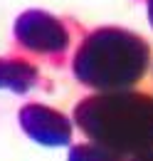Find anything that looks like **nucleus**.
<instances>
[{"label":"nucleus","mask_w":153,"mask_h":161,"mask_svg":"<svg viewBox=\"0 0 153 161\" xmlns=\"http://www.w3.org/2000/svg\"><path fill=\"white\" fill-rule=\"evenodd\" d=\"M72 121L87 141L124 159L153 151V94L148 92L89 94L74 104Z\"/></svg>","instance_id":"1"},{"label":"nucleus","mask_w":153,"mask_h":161,"mask_svg":"<svg viewBox=\"0 0 153 161\" xmlns=\"http://www.w3.org/2000/svg\"><path fill=\"white\" fill-rule=\"evenodd\" d=\"M146 15H148V22L153 27V0H146Z\"/></svg>","instance_id":"7"},{"label":"nucleus","mask_w":153,"mask_h":161,"mask_svg":"<svg viewBox=\"0 0 153 161\" xmlns=\"http://www.w3.org/2000/svg\"><path fill=\"white\" fill-rule=\"evenodd\" d=\"M151 67V45L138 32L119 25L89 30L72 55V75L82 87L101 92H129Z\"/></svg>","instance_id":"2"},{"label":"nucleus","mask_w":153,"mask_h":161,"mask_svg":"<svg viewBox=\"0 0 153 161\" xmlns=\"http://www.w3.org/2000/svg\"><path fill=\"white\" fill-rule=\"evenodd\" d=\"M129 161H153V151H148V154H141V156H134V159Z\"/></svg>","instance_id":"8"},{"label":"nucleus","mask_w":153,"mask_h":161,"mask_svg":"<svg viewBox=\"0 0 153 161\" xmlns=\"http://www.w3.org/2000/svg\"><path fill=\"white\" fill-rule=\"evenodd\" d=\"M18 124L35 144L47 149L72 146L74 139V121L64 112L42 102H27L18 112Z\"/></svg>","instance_id":"4"},{"label":"nucleus","mask_w":153,"mask_h":161,"mask_svg":"<svg viewBox=\"0 0 153 161\" xmlns=\"http://www.w3.org/2000/svg\"><path fill=\"white\" fill-rule=\"evenodd\" d=\"M67 161H126V159L109 151V149H104V146H99V144L84 141V144H72L69 146Z\"/></svg>","instance_id":"6"},{"label":"nucleus","mask_w":153,"mask_h":161,"mask_svg":"<svg viewBox=\"0 0 153 161\" xmlns=\"http://www.w3.org/2000/svg\"><path fill=\"white\" fill-rule=\"evenodd\" d=\"M40 84V69L22 55L0 57V92L27 94Z\"/></svg>","instance_id":"5"},{"label":"nucleus","mask_w":153,"mask_h":161,"mask_svg":"<svg viewBox=\"0 0 153 161\" xmlns=\"http://www.w3.org/2000/svg\"><path fill=\"white\" fill-rule=\"evenodd\" d=\"M13 37L27 55L59 60L72 47V32L67 22L47 10H25L15 18Z\"/></svg>","instance_id":"3"}]
</instances>
